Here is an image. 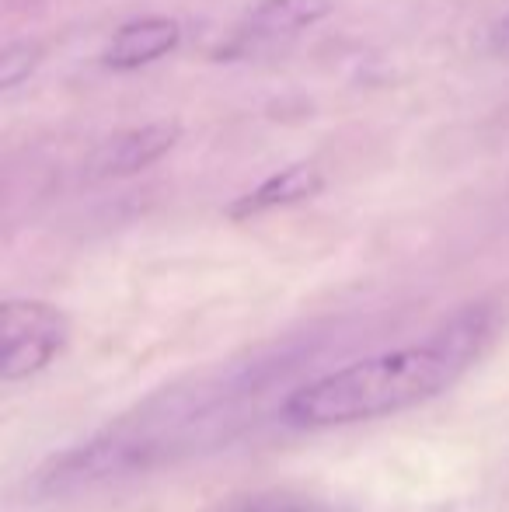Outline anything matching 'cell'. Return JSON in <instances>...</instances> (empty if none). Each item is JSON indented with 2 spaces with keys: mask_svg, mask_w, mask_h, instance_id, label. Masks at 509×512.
Returning <instances> with one entry per match:
<instances>
[{
  "mask_svg": "<svg viewBox=\"0 0 509 512\" xmlns=\"http://www.w3.org/2000/svg\"><path fill=\"white\" fill-rule=\"evenodd\" d=\"M482 349V314L457 321L433 342L367 356L297 387L279 408L290 429H339L415 408L450 391Z\"/></svg>",
  "mask_w": 509,
  "mask_h": 512,
  "instance_id": "cell-1",
  "label": "cell"
},
{
  "mask_svg": "<svg viewBox=\"0 0 509 512\" xmlns=\"http://www.w3.org/2000/svg\"><path fill=\"white\" fill-rule=\"evenodd\" d=\"M182 42V25L164 14H150V18L126 21L105 46L102 60L109 70H140L147 63H157L161 56L175 53Z\"/></svg>",
  "mask_w": 509,
  "mask_h": 512,
  "instance_id": "cell-4",
  "label": "cell"
},
{
  "mask_svg": "<svg viewBox=\"0 0 509 512\" xmlns=\"http://www.w3.org/2000/svg\"><path fill=\"white\" fill-rule=\"evenodd\" d=\"M178 140H182L178 122H147V126L123 129V133L98 143L95 157H91V171L98 178L140 175V171L154 168L161 157H168L178 147Z\"/></svg>",
  "mask_w": 509,
  "mask_h": 512,
  "instance_id": "cell-3",
  "label": "cell"
},
{
  "mask_svg": "<svg viewBox=\"0 0 509 512\" xmlns=\"http://www.w3.org/2000/svg\"><path fill=\"white\" fill-rule=\"evenodd\" d=\"M335 11V0H258L248 14V28L265 39L293 35L300 28H311Z\"/></svg>",
  "mask_w": 509,
  "mask_h": 512,
  "instance_id": "cell-6",
  "label": "cell"
},
{
  "mask_svg": "<svg viewBox=\"0 0 509 512\" xmlns=\"http://www.w3.org/2000/svg\"><path fill=\"white\" fill-rule=\"evenodd\" d=\"M70 338V321L46 300L0 304V380H28L42 373Z\"/></svg>",
  "mask_w": 509,
  "mask_h": 512,
  "instance_id": "cell-2",
  "label": "cell"
},
{
  "mask_svg": "<svg viewBox=\"0 0 509 512\" xmlns=\"http://www.w3.org/2000/svg\"><path fill=\"white\" fill-rule=\"evenodd\" d=\"M39 63H42L39 42H11V46H4L0 49V91L25 84L39 70Z\"/></svg>",
  "mask_w": 509,
  "mask_h": 512,
  "instance_id": "cell-7",
  "label": "cell"
},
{
  "mask_svg": "<svg viewBox=\"0 0 509 512\" xmlns=\"http://www.w3.org/2000/svg\"><path fill=\"white\" fill-rule=\"evenodd\" d=\"M321 189H325V171H321L318 164H311V161L286 164L283 171L265 178L258 189L234 199L227 216H231V220H252V216H262V213H269V209L307 203V199L321 196Z\"/></svg>",
  "mask_w": 509,
  "mask_h": 512,
  "instance_id": "cell-5",
  "label": "cell"
},
{
  "mask_svg": "<svg viewBox=\"0 0 509 512\" xmlns=\"http://www.w3.org/2000/svg\"><path fill=\"white\" fill-rule=\"evenodd\" d=\"M499 39H503V42H506V49H509V14H506L503 25H499Z\"/></svg>",
  "mask_w": 509,
  "mask_h": 512,
  "instance_id": "cell-8",
  "label": "cell"
}]
</instances>
